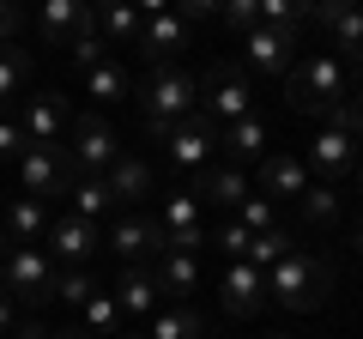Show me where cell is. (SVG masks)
Instances as JSON below:
<instances>
[{
  "instance_id": "cell-29",
  "label": "cell",
  "mask_w": 363,
  "mask_h": 339,
  "mask_svg": "<svg viewBox=\"0 0 363 339\" xmlns=\"http://www.w3.org/2000/svg\"><path fill=\"white\" fill-rule=\"evenodd\" d=\"M145 339H206V315L188 309V303H169V309L152 315V333Z\"/></svg>"
},
{
  "instance_id": "cell-13",
  "label": "cell",
  "mask_w": 363,
  "mask_h": 339,
  "mask_svg": "<svg viewBox=\"0 0 363 339\" xmlns=\"http://www.w3.org/2000/svg\"><path fill=\"white\" fill-rule=\"evenodd\" d=\"M297 55H303V37H291V30L255 25V30L242 37V61L255 67V73H267V79H285L291 67H297Z\"/></svg>"
},
{
  "instance_id": "cell-32",
  "label": "cell",
  "mask_w": 363,
  "mask_h": 339,
  "mask_svg": "<svg viewBox=\"0 0 363 339\" xmlns=\"http://www.w3.org/2000/svg\"><path fill=\"white\" fill-rule=\"evenodd\" d=\"M25 85H30V49H18V43H0V104L25 97Z\"/></svg>"
},
{
  "instance_id": "cell-14",
  "label": "cell",
  "mask_w": 363,
  "mask_h": 339,
  "mask_svg": "<svg viewBox=\"0 0 363 339\" xmlns=\"http://www.w3.org/2000/svg\"><path fill=\"white\" fill-rule=\"evenodd\" d=\"M30 145H67V128H73V109H67L61 91H37L25 97V116H18Z\"/></svg>"
},
{
  "instance_id": "cell-12",
  "label": "cell",
  "mask_w": 363,
  "mask_h": 339,
  "mask_svg": "<svg viewBox=\"0 0 363 339\" xmlns=\"http://www.w3.org/2000/svg\"><path fill=\"white\" fill-rule=\"evenodd\" d=\"M67 176H73L67 145H30V152L18 157V188H25L30 200H55L67 188Z\"/></svg>"
},
{
  "instance_id": "cell-31",
  "label": "cell",
  "mask_w": 363,
  "mask_h": 339,
  "mask_svg": "<svg viewBox=\"0 0 363 339\" xmlns=\"http://www.w3.org/2000/svg\"><path fill=\"white\" fill-rule=\"evenodd\" d=\"M297 212H303L309 230H333V224H339V188L309 182V188H303V200H297Z\"/></svg>"
},
{
  "instance_id": "cell-22",
  "label": "cell",
  "mask_w": 363,
  "mask_h": 339,
  "mask_svg": "<svg viewBox=\"0 0 363 339\" xmlns=\"http://www.w3.org/2000/svg\"><path fill=\"white\" fill-rule=\"evenodd\" d=\"M309 25L333 30V55L363 67V6H309Z\"/></svg>"
},
{
  "instance_id": "cell-41",
  "label": "cell",
  "mask_w": 363,
  "mask_h": 339,
  "mask_svg": "<svg viewBox=\"0 0 363 339\" xmlns=\"http://www.w3.org/2000/svg\"><path fill=\"white\" fill-rule=\"evenodd\" d=\"M18 30H25V13L13 0H0V43H18Z\"/></svg>"
},
{
  "instance_id": "cell-36",
  "label": "cell",
  "mask_w": 363,
  "mask_h": 339,
  "mask_svg": "<svg viewBox=\"0 0 363 339\" xmlns=\"http://www.w3.org/2000/svg\"><path fill=\"white\" fill-rule=\"evenodd\" d=\"M236 224H242L248 236H260V230H272V224H279V212H272V200H267V194H248V200H242V212H236Z\"/></svg>"
},
{
  "instance_id": "cell-30",
  "label": "cell",
  "mask_w": 363,
  "mask_h": 339,
  "mask_svg": "<svg viewBox=\"0 0 363 339\" xmlns=\"http://www.w3.org/2000/svg\"><path fill=\"white\" fill-rule=\"evenodd\" d=\"M297 255V230H285V224H272V230H260L255 243H248V267L255 273H272L279 261H291Z\"/></svg>"
},
{
  "instance_id": "cell-38",
  "label": "cell",
  "mask_w": 363,
  "mask_h": 339,
  "mask_svg": "<svg viewBox=\"0 0 363 339\" xmlns=\"http://www.w3.org/2000/svg\"><path fill=\"white\" fill-rule=\"evenodd\" d=\"M67 61H73L79 73H91V67H104V61H109V49L97 43V30H91V37H79L73 49H67Z\"/></svg>"
},
{
  "instance_id": "cell-25",
  "label": "cell",
  "mask_w": 363,
  "mask_h": 339,
  "mask_svg": "<svg viewBox=\"0 0 363 339\" xmlns=\"http://www.w3.org/2000/svg\"><path fill=\"white\" fill-rule=\"evenodd\" d=\"M218 152L230 157L236 170L255 164V157H267V121H260V116H242V121H230V128H218Z\"/></svg>"
},
{
  "instance_id": "cell-24",
  "label": "cell",
  "mask_w": 363,
  "mask_h": 339,
  "mask_svg": "<svg viewBox=\"0 0 363 339\" xmlns=\"http://www.w3.org/2000/svg\"><path fill=\"white\" fill-rule=\"evenodd\" d=\"M109 206H116V200H109L104 176H85V170H73V176H67V188H61V212L104 224V218H109Z\"/></svg>"
},
{
  "instance_id": "cell-47",
  "label": "cell",
  "mask_w": 363,
  "mask_h": 339,
  "mask_svg": "<svg viewBox=\"0 0 363 339\" xmlns=\"http://www.w3.org/2000/svg\"><path fill=\"white\" fill-rule=\"evenodd\" d=\"M357 194H363V170H357Z\"/></svg>"
},
{
  "instance_id": "cell-42",
  "label": "cell",
  "mask_w": 363,
  "mask_h": 339,
  "mask_svg": "<svg viewBox=\"0 0 363 339\" xmlns=\"http://www.w3.org/2000/svg\"><path fill=\"white\" fill-rule=\"evenodd\" d=\"M13 333V297H6V291H0V339Z\"/></svg>"
},
{
  "instance_id": "cell-33",
  "label": "cell",
  "mask_w": 363,
  "mask_h": 339,
  "mask_svg": "<svg viewBox=\"0 0 363 339\" xmlns=\"http://www.w3.org/2000/svg\"><path fill=\"white\" fill-rule=\"evenodd\" d=\"M79 79H85V97H97V104H121V97L133 91V85H128V73H121L116 61L91 67V73H79Z\"/></svg>"
},
{
  "instance_id": "cell-27",
  "label": "cell",
  "mask_w": 363,
  "mask_h": 339,
  "mask_svg": "<svg viewBox=\"0 0 363 339\" xmlns=\"http://www.w3.org/2000/svg\"><path fill=\"white\" fill-rule=\"evenodd\" d=\"M140 6H97V43L104 49H140Z\"/></svg>"
},
{
  "instance_id": "cell-45",
  "label": "cell",
  "mask_w": 363,
  "mask_h": 339,
  "mask_svg": "<svg viewBox=\"0 0 363 339\" xmlns=\"http://www.w3.org/2000/svg\"><path fill=\"white\" fill-rule=\"evenodd\" d=\"M49 339H91L85 327H61V333H49Z\"/></svg>"
},
{
  "instance_id": "cell-4",
  "label": "cell",
  "mask_w": 363,
  "mask_h": 339,
  "mask_svg": "<svg viewBox=\"0 0 363 339\" xmlns=\"http://www.w3.org/2000/svg\"><path fill=\"white\" fill-rule=\"evenodd\" d=\"M194 116L206 121L212 133L230 128V121H242V116H255V85H248L242 67H230V61L206 67V79H200V109H194Z\"/></svg>"
},
{
  "instance_id": "cell-9",
  "label": "cell",
  "mask_w": 363,
  "mask_h": 339,
  "mask_svg": "<svg viewBox=\"0 0 363 339\" xmlns=\"http://www.w3.org/2000/svg\"><path fill=\"white\" fill-rule=\"evenodd\" d=\"M104 248L121 255L128 267H152L157 255H164V230H157L152 212H121V218L104 230Z\"/></svg>"
},
{
  "instance_id": "cell-26",
  "label": "cell",
  "mask_w": 363,
  "mask_h": 339,
  "mask_svg": "<svg viewBox=\"0 0 363 339\" xmlns=\"http://www.w3.org/2000/svg\"><path fill=\"white\" fill-rule=\"evenodd\" d=\"M116 303H121V315H157L164 309V291H157V273L152 267H128L121 273V285H116Z\"/></svg>"
},
{
  "instance_id": "cell-44",
  "label": "cell",
  "mask_w": 363,
  "mask_h": 339,
  "mask_svg": "<svg viewBox=\"0 0 363 339\" xmlns=\"http://www.w3.org/2000/svg\"><path fill=\"white\" fill-rule=\"evenodd\" d=\"M351 109H357V116H363V73L351 79Z\"/></svg>"
},
{
  "instance_id": "cell-10",
  "label": "cell",
  "mask_w": 363,
  "mask_h": 339,
  "mask_svg": "<svg viewBox=\"0 0 363 339\" xmlns=\"http://www.w3.org/2000/svg\"><path fill=\"white\" fill-rule=\"evenodd\" d=\"M43 243H49V261H61V267H91V261H97V248H104V224L73 218V212H55Z\"/></svg>"
},
{
  "instance_id": "cell-35",
  "label": "cell",
  "mask_w": 363,
  "mask_h": 339,
  "mask_svg": "<svg viewBox=\"0 0 363 339\" xmlns=\"http://www.w3.org/2000/svg\"><path fill=\"white\" fill-rule=\"evenodd\" d=\"M260 6V25L267 30H291V37H303V25H309V6H297V0H255Z\"/></svg>"
},
{
  "instance_id": "cell-17",
  "label": "cell",
  "mask_w": 363,
  "mask_h": 339,
  "mask_svg": "<svg viewBox=\"0 0 363 339\" xmlns=\"http://www.w3.org/2000/svg\"><path fill=\"white\" fill-rule=\"evenodd\" d=\"M37 30H43V43H55V49H73L79 37L97 30V13H91L85 0H49V6L37 13Z\"/></svg>"
},
{
  "instance_id": "cell-3",
  "label": "cell",
  "mask_w": 363,
  "mask_h": 339,
  "mask_svg": "<svg viewBox=\"0 0 363 339\" xmlns=\"http://www.w3.org/2000/svg\"><path fill=\"white\" fill-rule=\"evenodd\" d=\"M327 291H333V267H327L321 255H303V248L267 273V303H279V309H297V315L321 309Z\"/></svg>"
},
{
  "instance_id": "cell-11",
  "label": "cell",
  "mask_w": 363,
  "mask_h": 339,
  "mask_svg": "<svg viewBox=\"0 0 363 339\" xmlns=\"http://www.w3.org/2000/svg\"><path fill=\"white\" fill-rule=\"evenodd\" d=\"M145 13V25H140V49H145V61L152 67H169L188 43H194V25L176 13V6H140Z\"/></svg>"
},
{
  "instance_id": "cell-20",
  "label": "cell",
  "mask_w": 363,
  "mask_h": 339,
  "mask_svg": "<svg viewBox=\"0 0 363 339\" xmlns=\"http://www.w3.org/2000/svg\"><path fill=\"white\" fill-rule=\"evenodd\" d=\"M309 182H315V176H309L303 157L267 152V157H260V188H255V194H267V200H303V188H309Z\"/></svg>"
},
{
  "instance_id": "cell-1",
  "label": "cell",
  "mask_w": 363,
  "mask_h": 339,
  "mask_svg": "<svg viewBox=\"0 0 363 339\" xmlns=\"http://www.w3.org/2000/svg\"><path fill=\"white\" fill-rule=\"evenodd\" d=\"M345 97H351V73H345V61H339L333 49L297 55V67L285 73V104H291V116L327 121Z\"/></svg>"
},
{
  "instance_id": "cell-8",
  "label": "cell",
  "mask_w": 363,
  "mask_h": 339,
  "mask_svg": "<svg viewBox=\"0 0 363 339\" xmlns=\"http://www.w3.org/2000/svg\"><path fill=\"white\" fill-rule=\"evenodd\" d=\"M67 157H73V170H85V176H104L121 157V140H116V128H109V116H79L73 128H67Z\"/></svg>"
},
{
  "instance_id": "cell-6",
  "label": "cell",
  "mask_w": 363,
  "mask_h": 339,
  "mask_svg": "<svg viewBox=\"0 0 363 339\" xmlns=\"http://www.w3.org/2000/svg\"><path fill=\"white\" fill-rule=\"evenodd\" d=\"M164 145H169V188H188V176L212 170V152H218V133H212L200 116H188L182 128H169V133H164Z\"/></svg>"
},
{
  "instance_id": "cell-18",
  "label": "cell",
  "mask_w": 363,
  "mask_h": 339,
  "mask_svg": "<svg viewBox=\"0 0 363 339\" xmlns=\"http://www.w3.org/2000/svg\"><path fill=\"white\" fill-rule=\"evenodd\" d=\"M303 164H309V176L315 182H327V188H339L351 176V164H357V145L345 140V133H333V128H321L309 140V152H303Z\"/></svg>"
},
{
  "instance_id": "cell-23",
  "label": "cell",
  "mask_w": 363,
  "mask_h": 339,
  "mask_svg": "<svg viewBox=\"0 0 363 339\" xmlns=\"http://www.w3.org/2000/svg\"><path fill=\"white\" fill-rule=\"evenodd\" d=\"M0 230H6V243H13V248H37L43 236H49V200L18 194L13 206L0 212Z\"/></svg>"
},
{
  "instance_id": "cell-43",
  "label": "cell",
  "mask_w": 363,
  "mask_h": 339,
  "mask_svg": "<svg viewBox=\"0 0 363 339\" xmlns=\"http://www.w3.org/2000/svg\"><path fill=\"white\" fill-rule=\"evenodd\" d=\"M13 339H49V327H37V321H18V333Z\"/></svg>"
},
{
  "instance_id": "cell-2",
  "label": "cell",
  "mask_w": 363,
  "mask_h": 339,
  "mask_svg": "<svg viewBox=\"0 0 363 339\" xmlns=\"http://www.w3.org/2000/svg\"><path fill=\"white\" fill-rule=\"evenodd\" d=\"M140 109H145V133L152 140H164L169 128H182V121L200 109V79L188 73V67H152L140 85Z\"/></svg>"
},
{
  "instance_id": "cell-34",
  "label": "cell",
  "mask_w": 363,
  "mask_h": 339,
  "mask_svg": "<svg viewBox=\"0 0 363 339\" xmlns=\"http://www.w3.org/2000/svg\"><path fill=\"white\" fill-rule=\"evenodd\" d=\"M97 291H104V285L91 279V267H67V273H55V297H61L67 309H85Z\"/></svg>"
},
{
  "instance_id": "cell-5",
  "label": "cell",
  "mask_w": 363,
  "mask_h": 339,
  "mask_svg": "<svg viewBox=\"0 0 363 339\" xmlns=\"http://www.w3.org/2000/svg\"><path fill=\"white\" fill-rule=\"evenodd\" d=\"M55 273H61V267H55L43 248H0V291L13 303H25V309L55 303Z\"/></svg>"
},
{
  "instance_id": "cell-15",
  "label": "cell",
  "mask_w": 363,
  "mask_h": 339,
  "mask_svg": "<svg viewBox=\"0 0 363 339\" xmlns=\"http://www.w3.org/2000/svg\"><path fill=\"white\" fill-rule=\"evenodd\" d=\"M188 188H194V200H200V206H218V212H230V218L242 212V200L255 194V182H248V176H242L236 164H212V170H200V176H194Z\"/></svg>"
},
{
  "instance_id": "cell-28",
  "label": "cell",
  "mask_w": 363,
  "mask_h": 339,
  "mask_svg": "<svg viewBox=\"0 0 363 339\" xmlns=\"http://www.w3.org/2000/svg\"><path fill=\"white\" fill-rule=\"evenodd\" d=\"M79 327H85L91 339H121V333H128V315H121V303H116V291H109V285L79 309Z\"/></svg>"
},
{
  "instance_id": "cell-37",
  "label": "cell",
  "mask_w": 363,
  "mask_h": 339,
  "mask_svg": "<svg viewBox=\"0 0 363 339\" xmlns=\"http://www.w3.org/2000/svg\"><path fill=\"white\" fill-rule=\"evenodd\" d=\"M206 243H212V248H218V255H230V261H248V243H255V236H248V230H242V224H236V218H230V224H218V230H212V236H206Z\"/></svg>"
},
{
  "instance_id": "cell-50",
  "label": "cell",
  "mask_w": 363,
  "mask_h": 339,
  "mask_svg": "<svg viewBox=\"0 0 363 339\" xmlns=\"http://www.w3.org/2000/svg\"><path fill=\"white\" fill-rule=\"evenodd\" d=\"M267 339H285V333H267Z\"/></svg>"
},
{
  "instance_id": "cell-48",
  "label": "cell",
  "mask_w": 363,
  "mask_h": 339,
  "mask_svg": "<svg viewBox=\"0 0 363 339\" xmlns=\"http://www.w3.org/2000/svg\"><path fill=\"white\" fill-rule=\"evenodd\" d=\"M121 339H145V333H121Z\"/></svg>"
},
{
  "instance_id": "cell-49",
  "label": "cell",
  "mask_w": 363,
  "mask_h": 339,
  "mask_svg": "<svg viewBox=\"0 0 363 339\" xmlns=\"http://www.w3.org/2000/svg\"><path fill=\"white\" fill-rule=\"evenodd\" d=\"M0 248H6V230H0Z\"/></svg>"
},
{
  "instance_id": "cell-21",
  "label": "cell",
  "mask_w": 363,
  "mask_h": 339,
  "mask_svg": "<svg viewBox=\"0 0 363 339\" xmlns=\"http://www.w3.org/2000/svg\"><path fill=\"white\" fill-rule=\"evenodd\" d=\"M152 273H157V291H164L169 303H188L200 285H206V273H200V255H188V248H164L152 261Z\"/></svg>"
},
{
  "instance_id": "cell-46",
  "label": "cell",
  "mask_w": 363,
  "mask_h": 339,
  "mask_svg": "<svg viewBox=\"0 0 363 339\" xmlns=\"http://www.w3.org/2000/svg\"><path fill=\"white\" fill-rule=\"evenodd\" d=\"M351 248H357V255H363V218H357V230H351Z\"/></svg>"
},
{
  "instance_id": "cell-19",
  "label": "cell",
  "mask_w": 363,
  "mask_h": 339,
  "mask_svg": "<svg viewBox=\"0 0 363 339\" xmlns=\"http://www.w3.org/2000/svg\"><path fill=\"white\" fill-rule=\"evenodd\" d=\"M104 188H109V200H116V206H140V200H152V194H157V170L145 164V157L121 152L116 164L104 170Z\"/></svg>"
},
{
  "instance_id": "cell-16",
  "label": "cell",
  "mask_w": 363,
  "mask_h": 339,
  "mask_svg": "<svg viewBox=\"0 0 363 339\" xmlns=\"http://www.w3.org/2000/svg\"><path fill=\"white\" fill-rule=\"evenodd\" d=\"M218 303H224V315H236V321L260 315L267 309V273H255L248 261H230L224 279H218Z\"/></svg>"
},
{
  "instance_id": "cell-39",
  "label": "cell",
  "mask_w": 363,
  "mask_h": 339,
  "mask_svg": "<svg viewBox=\"0 0 363 339\" xmlns=\"http://www.w3.org/2000/svg\"><path fill=\"white\" fill-rule=\"evenodd\" d=\"M218 18H224L230 30H242V37H248V30L260 25V6H255V0H230V6H218Z\"/></svg>"
},
{
  "instance_id": "cell-7",
  "label": "cell",
  "mask_w": 363,
  "mask_h": 339,
  "mask_svg": "<svg viewBox=\"0 0 363 339\" xmlns=\"http://www.w3.org/2000/svg\"><path fill=\"white\" fill-rule=\"evenodd\" d=\"M152 218H157V230H164V248H188V255L206 248V224H200L194 188H164V200H157Z\"/></svg>"
},
{
  "instance_id": "cell-40",
  "label": "cell",
  "mask_w": 363,
  "mask_h": 339,
  "mask_svg": "<svg viewBox=\"0 0 363 339\" xmlns=\"http://www.w3.org/2000/svg\"><path fill=\"white\" fill-rule=\"evenodd\" d=\"M25 152H30V140L18 128V116H0V157H25Z\"/></svg>"
}]
</instances>
